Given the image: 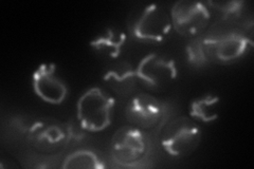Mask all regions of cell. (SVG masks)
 I'll use <instances>...</instances> for the list:
<instances>
[{
  "instance_id": "obj_1",
  "label": "cell",
  "mask_w": 254,
  "mask_h": 169,
  "mask_svg": "<svg viewBox=\"0 0 254 169\" xmlns=\"http://www.w3.org/2000/svg\"><path fill=\"white\" fill-rule=\"evenodd\" d=\"M116 100L99 87L84 92L76 104L77 122L85 131L100 132L113 123Z\"/></svg>"
},
{
  "instance_id": "obj_2",
  "label": "cell",
  "mask_w": 254,
  "mask_h": 169,
  "mask_svg": "<svg viewBox=\"0 0 254 169\" xmlns=\"http://www.w3.org/2000/svg\"><path fill=\"white\" fill-rule=\"evenodd\" d=\"M201 129L195 120L186 116L174 118L161 133V146L168 155L184 158L192 155L201 142Z\"/></svg>"
},
{
  "instance_id": "obj_3",
  "label": "cell",
  "mask_w": 254,
  "mask_h": 169,
  "mask_svg": "<svg viewBox=\"0 0 254 169\" xmlns=\"http://www.w3.org/2000/svg\"><path fill=\"white\" fill-rule=\"evenodd\" d=\"M173 23L171 15L156 3L145 6L134 19L131 33L139 42L161 45L172 34Z\"/></svg>"
},
{
  "instance_id": "obj_4",
  "label": "cell",
  "mask_w": 254,
  "mask_h": 169,
  "mask_svg": "<svg viewBox=\"0 0 254 169\" xmlns=\"http://www.w3.org/2000/svg\"><path fill=\"white\" fill-rule=\"evenodd\" d=\"M211 18L209 7L201 1L180 0L171 10L173 29L185 37H195L208 27Z\"/></svg>"
},
{
  "instance_id": "obj_5",
  "label": "cell",
  "mask_w": 254,
  "mask_h": 169,
  "mask_svg": "<svg viewBox=\"0 0 254 169\" xmlns=\"http://www.w3.org/2000/svg\"><path fill=\"white\" fill-rule=\"evenodd\" d=\"M138 82L150 90H159L177 78L178 71L173 58L158 53L143 57L136 69Z\"/></svg>"
},
{
  "instance_id": "obj_6",
  "label": "cell",
  "mask_w": 254,
  "mask_h": 169,
  "mask_svg": "<svg viewBox=\"0 0 254 169\" xmlns=\"http://www.w3.org/2000/svg\"><path fill=\"white\" fill-rule=\"evenodd\" d=\"M209 60L219 65H231L241 60L252 48V39L232 32L217 37L203 39Z\"/></svg>"
},
{
  "instance_id": "obj_7",
  "label": "cell",
  "mask_w": 254,
  "mask_h": 169,
  "mask_svg": "<svg viewBox=\"0 0 254 169\" xmlns=\"http://www.w3.org/2000/svg\"><path fill=\"white\" fill-rule=\"evenodd\" d=\"M148 143L145 135L137 127L124 126L117 130L111 140V151L119 163L139 162L147 152Z\"/></svg>"
},
{
  "instance_id": "obj_8",
  "label": "cell",
  "mask_w": 254,
  "mask_h": 169,
  "mask_svg": "<svg viewBox=\"0 0 254 169\" xmlns=\"http://www.w3.org/2000/svg\"><path fill=\"white\" fill-rule=\"evenodd\" d=\"M35 94L45 103L61 105L68 95V87L57 74L54 63H42L32 75Z\"/></svg>"
},
{
  "instance_id": "obj_9",
  "label": "cell",
  "mask_w": 254,
  "mask_h": 169,
  "mask_svg": "<svg viewBox=\"0 0 254 169\" xmlns=\"http://www.w3.org/2000/svg\"><path fill=\"white\" fill-rule=\"evenodd\" d=\"M29 142L39 151L51 152L68 141L67 127L53 118H42L32 124L28 131Z\"/></svg>"
},
{
  "instance_id": "obj_10",
  "label": "cell",
  "mask_w": 254,
  "mask_h": 169,
  "mask_svg": "<svg viewBox=\"0 0 254 169\" xmlns=\"http://www.w3.org/2000/svg\"><path fill=\"white\" fill-rule=\"evenodd\" d=\"M163 114L162 103L155 96L140 93L132 96L126 106V116L129 122L140 128L156 126Z\"/></svg>"
},
{
  "instance_id": "obj_11",
  "label": "cell",
  "mask_w": 254,
  "mask_h": 169,
  "mask_svg": "<svg viewBox=\"0 0 254 169\" xmlns=\"http://www.w3.org/2000/svg\"><path fill=\"white\" fill-rule=\"evenodd\" d=\"M103 79L111 90L122 96L130 95L138 83L136 70L127 61H120L108 69Z\"/></svg>"
},
{
  "instance_id": "obj_12",
  "label": "cell",
  "mask_w": 254,
  "mask_h": 169,
  "mask_svg": "<svg viewBox=\"0 0 254 169\" xmlns=\"http://www.w3.org/2000/svg\"><path fill=\"white\" fill-rule=\"evenodd\" d=\"M126 35L124 32L108 28L90 42L94 52L105 58H117L121 55L125 45Z\"/></svg>"
},
{
  "instance_id": "obj_13",
  "label": "cell",
  "mask_w": 254,
  "mask_h": 169,
  "mask_svg": "<svg viewBox=\"0 0 254 169\" xmlns=\"http://www.w3.org/2000/svg\"><path fill=\"white\" fill-rule=\"evenodd\" d=\"M219 96L215 94H204L190 102V115L202 123L214 122L219 115Z\"/></svg>"
},
{
  "instance_id": "obj_14",
  "label": "cell",
  "mask_w": 254,
  "mask_h": 169,
  "mask_svg": "<svg viewBox=\"0 0 254 169\" xmlns=\"http://www.w3.org/2000/svg\"><path fill=\"white\" fill-rule=\"evenodd\" d=\"M63 168L69 169H100L105 165L97 154L90 150H77L66 157Z\"/></svg>"
},
{
  "instance_id": "obj_15",
  "label": "cell",
  "mask_w": 254,
  "mask_h": 169,
  "mask_svg": "<svg viewBox=\"0 0 254 169\" xmlns=\"http://www.w3.org/2000/svg\"><path fill=\"white\" fill-rule=\"evenodd\" d=\"M186 54L188 61L194 67H204L210 61L201 38H195L190 42L186 47Z\"/></svg>"
},
{
  "instance_id": "obj_16",
  "label": "cell",
  "mask_w": 254,
  "mask_h": 169,
  "mask_svg": "<svg viewBox=\"0 0 254 169\" xmlns=\"http://www.w3.org/2000/svg\"><path fill=\"white\" fill-rule=\"evenodd\" d=\"M219 14L222 16V19L232 20L238 18L243 12L245 5L244 1H212L209 2Z\"/></svg>"
}]
</instances>
